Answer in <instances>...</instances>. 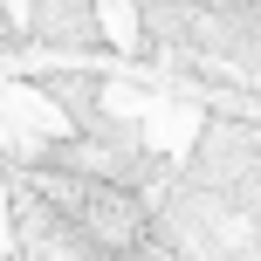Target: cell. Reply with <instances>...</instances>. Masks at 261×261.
<instances>
[{"mask_svg":"<svg viewBox=\"0 0 261 261\" xmlns=\"http://www.w3.org/2000/svg\"><path fill=\"white\" fill-rule=\"evenodd\" d=\"M35 186H41V199H48V213L90 254H110V261H117V254H138L144 241H151L144 199L130 193V186L103 179V172H41Z\"/></svg>","mask_w":261,"mask_h":261,"instance_id":"1","label":"cell"}]
</instances>
